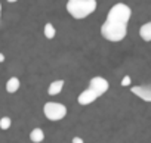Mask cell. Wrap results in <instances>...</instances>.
<instances>
[{
  "label": "cell",
  "instance_id": "obj_11",
  "mask_svg": "<svg viewBox=\"0 0 151 143\" xmlns=\"http://www.w3.org/2000/svg\"><path fill=\"white\" fill-rule=\"evenodd\" d=\"M43 139H45V133H43L42 128H34V130H31V133H30V140H31L33 143H42Z\"/></svg>",
  "mask_w": 151,
  "mask_h": 143
},
{
  "label": "cell",
  "instance_id": "obj_2",
  "mask_svg": "<svg viewBox=\"0 0 151 143\" xmlns=\"http://www.w3.org/2000/svg\"><path fill=\"white\" fill-rule=\"evenodd\" d=\"M98 8L96 0H67L65 9L74 19H85Z\"/></svg>",
  "mask_w": 151,
  "mask_h": 143
},
{
  "label": "cell",
  "instance_id": "obj_16",
  "mask_svg": "<svg viewBox=\"0 0 151 143\" xmlns=\"http://www.w3.org/2000/svg\"><path fill=\"white\" fill-rule=\"evenodd\" d=\"M6 2H9V3H15V2H18V0H6Z\"/></svg>",
  "mask_w": 151,
  "mask_h": 143
},
{
  "label": "cell",
  "instance_id": "obj_4",
  "mask_svg": "<svg viewBox=\"0 0 151 143\" xmlns=\"http://www.w3.org/2000/svg\"><path fill=\"white\" fill-rule=\"evenodd\" d=\"M130 16H132V9L126 3H116L114 6H111V9L107 14V18H116L126 22H129Z\"/></svg>",
  "mask_w": 151,
  "mask_h": 143
},
{
  "label": "cell",
  "instance_id": "obj_13",
  "mask_svg": "<svg viewBox=\"0 0 151 143\" xmlns=\"http://www.w3.org/2000/svg\"><path fill=\"white\" fill-rule=\"evenodd\" d=\"M11 125H12V120L9 117H2L0 118V128L2 130H8V128H11Z\"/></svg>",
  "mask_w": 151,
  "mask_h": 143
},
{
  "label": "cell",
  "instance_id": "obj_6",
  "mask_svg": "<svg viewBox=\"0 0 151 143\" xmlns=\"http://www.w3.org/2000/svg\"><path fill=\"white\" fill-rule=\"evenodd\" d=\"M98 97H99V96H98V93H96L93 89L88 87L86 90H83V92L79 95V97H77V102H79V105H82V106H86V105H91V103H93V102H95Z\"/></svg>",
  "mask_w": 151,
  "mask_h": 143
},
{
  "label": "cell",
  "instance_id": "obj_9",
  "mask_svg": "<svg viewBox=\"0 0 151 143\" xmlns=\"http://www.w3.org/2000/svg\"><path fill=\"white\" fill-rule=\"evenodd\" d=\"M19 87H21V81H19L18 77H11V78L6 81V92L11 93V95L17 93V92L19 90Z\"/></svg>",
  "mask_w": 151,
  "mask_h": 143
},
{
  "label": "cell",
  "instance_id": "obj_10",
  "mask_svg": "<svg viewBox=\"0 0 151 143\" xmlns=\"http://www.w3.org/2000/svg\"><path fill=\"white\" fill-rule=\"evenodd\" d=\"M139 36L144 41H151V22H145L139 28Z\"/></svg>",
  "mask_w": 151,
  "mask_h": 143
},
{
  "label": "cell",
  "instance_id": "obj_14",
  "mask_svg": "<svg viewBox=\"0 0 151 143\" xmlns=\"http://www.w3.org/2000/svg\"><path fill=\"white\" fill-rule=\"evenodd\" d=\"M129 84H130V77H129V75H126V77L122 80V86H123V87H126V86H129Z\"/></svg>",
  "mask_w": 151,
  "mask_h": 143
},
{
  "label": "cell",
  "instance_id": "obj_5",
  "mask_svg": "<svg viewBox=\"0 0 151 143\" xmlns=\"http://www.w3.org/2000/svg\"><path fill=\"white\" fill-rule=\"evenodd\" d=\"M89 87L93 89V90L98 93V96L101 97L102 95H105V93L108 92V89H110V83H108V80H105L104 77L96 75V77H93V78L89 80Z\"/></svg>",
  "mask_w": 151,
  "mask_h": 143
},
{
  "label": "cell",
  "instance_id": "obj_12",
  "mask_svg": "<svg viewBox=\"0 0 151 143\" xmlns=\"http://www.w3.org/2000/svg\"><path fill=\"white\" fill-rule=\"evenodd\" d=\"M43 34H45V37H46L47 40L55 38V36H56V30H55L53 24H50V22L45 24V27H43Z\"/></svg>",
  "mask_w": 151,
  "mask_h": 143
},
{
  "label": "cell",
  "instance_id": "obj_3",
  "mask_svg": "<svg viewBox=\"0 0 151 143\" xmlns=\"http://www.w3.org/2000/svg\"><path fill=\"white\" fill-rule=\"evenodd\" d=\"M43 114L49 121H61L67 115V106L58 102H46L43 106Z\"/></svg>",
  "mask_w": 151,
  "mask_h": 143
},
{
  "label": "cell",
  "instance_id": "obj_15",
  "mask_svg": "<svg viewBox=\"0 0 151 143\" xmlns=\"http://www.w3.org/2000/svg\"><path fill=\"white\" fill-rule=\"evenodd\" d=\"M71 143H85V142H83V139H82V137H77V136H76V137H73Z\"/></svg>",
  "mask_w": 151,
  "mask_h": 143
},
{
  "label": "cell",
  "instance_id": "obj_7",
  "mask_svg": "<svg viewBox=\"0 0 151 143\" xmlns=\"http://www.w3.org/2000/svg\"><path fill=\"white\" fill-rule=\"evenodd\" d=\"M130 92L138 96L139 99L145 102H151V84H144V86H133Z\"/></svg>",
  "mask_w": 151,
  "mask_h": 143
},
{
  "label": "cell",
  "instance_id": "obj_1",
  "mask_svg": "<svg viewBox=\"0 0 151 143\" xmlns=\"http://www.w3.org/2000/svg\"><path fill=\"white\" fill-rule=\"evenodd\" d=\"M127 24L126 21L116 19V18H107L105 22L101 25V36L113 43L122 41L127 34Z\"/></svg>",
  "mask_w": 151,
  "mask_h": 143
},
{
  "label": "cell",
  "instance_id": "obj_8",
  "mask_svg": "<svg viewBox=\"0 0 151 143\" xmlns=\"http://www.w3.org/2000/svg\"><path fill=\"white\" fill-rule=\"evenodd\" d=\"M64 84H65V81L61 80V78L52 81V83L49 84V87H47V95H49V96H56V95H59V93L62 92V89H64Z\"/></svg>",
  "mask_w": 151,
  "mask_h": 143
},
{
  "label": "cell",
  "instance_id": "obj_17",
  "mask_svg": "<svg viewBox=\"0 0 151 143\" xmlns=\"http://www.w3.org/2000/svg\"><path fill=\"white\" fill-rule=\"evenodd\" d=\"M0 18H2V3H0Z\"/></svg>",
  "mask_w": 151,
  "mask_h": 143
}]
</instances>
